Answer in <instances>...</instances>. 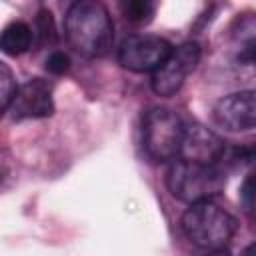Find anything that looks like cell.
Listing matches in <instances>:
<instances>
[{
	"label": "cell",
	"instance_id": "5",
	"mask_svg": "<svg viewBox=\"0 0 256 256\" xmlns=\"http://www.w3.org/2000/svg\"><path fill=\"white\" fill-rule=\"evenodd\" d=\"M172 44L156 34H132L118 48V62L132 72H156L172 54Z\"/></svg>",
	"mask_w": 256,
	"mask_h": 256
},
{
	"label": "cell",
	"instance_id": "3",
	"mask_svg": "<svg viewBox=\"0 0 256 256\" xmlns=\"http://www.w3.org/2000/svg\"><path fill=\"white\" fill-rule=\"evenodd\" d=\"M226 172L220 164H200L190 160H174L166 172V186L170 194L186 204L212 200L222 192Z\"/></svg>",
	"mask_w": 256,
	"mask_h": 256
},
{
	"label": "cell",
	"instance_id": "7",
	"mask_svg": "<svg viewBox=\"0 0 256 256\" xmlns=\"http://www.w3.org/2000/svg\"><path fill=\"white\" fill-rule=\"evenodd\" d=\"M216 126L228 132H242L256 128V88L232 92L220 98L212 108Z\"/></svg>",
	"mask_w": 256,
	"mask_h": 256
},
{
	"label": "cell",
	"instance_id": "17",
	"mask_svg": "<svg viewBox=\"0 0 256 256\" xmlns=\"http://www.w3.org/2000/svg\"><path fill=\"white\" fill-rule=\"evenodd\" d=\"M242 256H256V242H252V244H248V246L244 248V252H242Z\"/></svg>",
	"mask_w": 256,
	"mask_h": 256
},
{
	"label": "cell",
	"instance_id": "2",
	"mask_svg": "<svg viewBox=\"0 0 256 256\" xmlns=\"http://www.w3.org/2000/svg\"><path fill=\"white\" fill-rule=\"evenodd\" d=\"M184 236L198 248L214 252L224 250L236 232L234 216L214 200L190 204L180 220Z\"/></svg>",
	"mask_w": 256,
	"mask_h": 256
},
{
	"label": "cell",
	"instance_id": "4",
	"mask_svg": "<svg viewBox=\"0 0 256 256\" xmlns=\"http://www.w3.org/2000/svg\"><path fill=\"white\" fill-rule=\"evenodd\" d=\"M186 126L170 108H150L142 118V146L152 162H168L180 154Z\"/></svg>",
	"mask_w": 256,
	"mask_h": 256
},
{
	"label": "cell",
	"instance_id": "9",
	"mask_svg": "<svg viewBox=\"0 0 256 256\" xmlns=\"http://www.w3.org/2000/svg\"><path fill=\"white\" fill-rule=\"evenodd\" d=\"M224 152H226V144L212 130L194 124V126H186L184 130V140L178 158L200 164H220Z\"/></svg>",
	"mask_w": 256,
	"mask_h": 256
},
{
	"label": "cell",
	"instance_id": "6",
	"mask_svg": "<svg viewBox=\"0 0 256 256\" xmlns=\"http://www.w3.org/2000/svg\"><path fill=\"white\" fill-rule=\"evenodd\" d=\"M200 62V44L198 42H184L178 48L172 50V54L166 58V62L152 74V90L154 94L162 98L174 96L188 74L198 66Z\"/></svg>",
	"mask_w": 256,
	"mask_h": 256
},
{
	"label": "cell",
	"instance_id": "12",
	"mask_svg": "<svg viewBox=\"0 0 256 256\" xmlns=\"http://www.w3.org/2000/svg\"><path fill=\"white\" fill-rule=\"evenodd\" d=\"M16 92H18V84L14 80L12 70L8 68L6 62H0V108L4 112L10 108Z\"/></svg>",
	"mask_w": 256,
	"mask_h": 256
},
{
	"label": "cell",
	"instance_id": "11",
	"mask_svg": "<svg viewBox=\"0 0 256 256\" xmlns=\"http://www.w3.org/2000/svg\"><path fill=\"white\" fill-rule=\"evenodd\" d=\"M120 8H122L124 18L130 22H136V24L148 22L156 12V4L148 2V0H130V2H124Z\"/></svg>",
	"mask_w": 256,
	"mask_h": 256
},
{
	"label": "cell",
	"instance_id": "14",
	"mask_svg": "<svg viewBox=\"0 0 256 256\" xmlns=\"http://www.w3.org/2000/svg\"><path fill=\"white\" fill-rule=\"evenodd\" d=\"M68 68H70V58H68V54H64V52H52V54L46 58V70H48L50 74L60 76V74L68 72Z\"/></svg>",
	"mask_w": 256,
	"mask_h": 256
},
{
	"label": "cell",
	"instance_id": "13",
	"mask_svg": "<svg viewBox=\"0 0 256 256\" xmlns=\"http://www.w3.org/2000/svg\"><path fill=\"white\" fill-rule=\"evenodd\" d=\"M240 202H242V208L252 218H256V170H252L244 178L242 188H240Z\"/></svg>",
	"mask_w": 256,
	"mask_h": 256
},
{
	"label": "cell",
	"instance_id": "18",
	"mask_svg": "<svg viewBox=\"0 0 256 256\" xmlns=\"http://www.w3.org/2000/svg\"><path fill=\"white\" fill-rule=\"evenodd\" d=\"M206 256H230L228 252H224V250H214V252H208Z\"/></svg>",
	"mask_w": 256,
	"mask_h": 256
},
{
	"label": "cell",
	"instance_id": "15",
	"mask_svg": "<svg viewBox=\"0 0 256 256\" xmlns=\"http://www.w3.org/2000/svg\"><path fill=\"white\" fill-rule=\"evenodd\" d=\"M36 28L42 38V42H48L54 38V26H52V14L48 10H40L36 18Z\"/></svg>",
	"mask_w": 256,
	"mask_h": 256
},
{
	"label": "cell",
	"instance_id": "1",
	"mask_svg": "<svg viewBox=\"0 0 256 256\" xmlns=\"http://www.w3.org/2000/svg\"><path fill=\"white\" fill-rule=\"evenodd\" d=\"M64 36L68 46L84 58L108 54L114 40V26L106 6L94 0L74 2L64 16Z\"/></svg>",
	"mask_w": 256,
	"mask_h": 256
},
{
	"label": "cell",
	"instance_id": "16",
	"mask_svg": "<svg viewBox=\"0 0 256 256\" xmlns=\"http://www.w3.org/2000/svg\"><path fill=\"white\" fill-rule=\"evenodd\" d=\"M238 60H240V62H246V64H254V66H256V40H254V42H250V44L240 52Z\"/></svg>",
	"mask_w": 256,
	"mask_h": 256
},
{
	"label": "cell",
	"instance_id": "8",
	"mask_svg": "<svg viewBox=\"0 0 256 256\" xmlns=\"http://www.w3.org/2000/svg\"><path fill=\"white\" fill-rule=\"evenodd\" d=\"M12 120H28V118H46L54 112L52 86L42 78H32L18 86V92L6 110Z\"/></svg>",
	"mask_w": 256,
	"mask_h": 256
},
{
	"label": "cell",
	"instance_id": "10",
	"mask_svg": "<svg viewBox=\"0 0 256 256\" xmlns=\"http://www.w3.org/2000/svg\"><path fill=\"white\" fill-rule=\"evenodd\" d=\"M32 40H34V30L26 22L16 20V22H10L2 30L0 48L8 56H18L32 46Z\"/></svg>",
	"mask_w": 256,
	"mask_h": 256
}]
</instances>
